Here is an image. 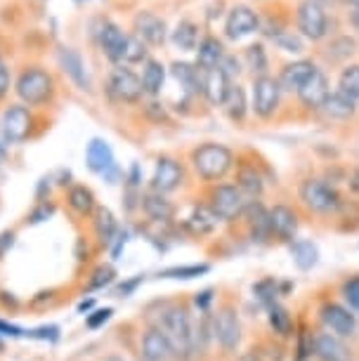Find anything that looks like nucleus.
<instances>
[{"instance_id":"9b49d317","label":"nucleus","mask_w":359,"mask_h":361,"mask_svg":"<svg viewBox=\"0 0 359 361\" xmlns=\"http://www.w3.org/2000/svg\"><path fill=\"white\" fill-rule=\"evenodd\" d=\"M281 99V85L272 76H258L253 80V114L258 118H272L279 109Z\"/></svg>"},{"instance_id":"680f3d73","label":"nucleus","mask_w":359,"mask_h":361,"mask_svg":"<svg viewBox=\"0 0 359 361\" xmlns=\"http://www.w3.org/2000/svg\"><path fill=\"white\" fill-rule=\"evenodd\" d=\"M104 361H126V359L118 357V354H109V357H104Z\"/></svg>"},{"instance_id":"6e6552de","label":"nucleus","mask_w":359,"mask_h":361,"mask_svg":"<svg viewBox=\"0 0 359 361\" xmlns=\"http://www.w3.org/2000/svg\"><path fill=\"white\" fill-rule=\"evenodd\" d=\"M92 36L97 40V47L102 50V54H104L114 66L123 64L128 33L121 29L118 24H114L111 19H99L92 29Z\"/></svg>"},{"instance_id":"a211bd4d","label":"nucleus","mask_w":359,"mask_h":361,"mask_svg":"<svg viewBox=\"0 0 359 361\" xmlns=\"http://www.w3.org/2000/svg\"><path fill=\"white\" fill-rule=\"evenodd\" d=\"M269 234L272 238L281 243H293L296 241V234H298V215L293 208L279 206L269 208Z\"/></svg>"},{"instance_id":"2eb2a0df","label":"nucleus","mask_w":359,"mask_h":361,"mask_svg":"<svg viewBox=\"0 0 359 361\" xmlns=\"http://www.w3.org/2000/svg\"><path fill=\"white\" fill-rule=\"evenodd\" d=\"M133 31H135V36H138L140 40H145V43L152 45V47L164 45L166 38H168L166 22L159 15L149 12V10H142V12H138V15H135V19H133Z\"/></svg>"},{"instance_id":"20e7f679","label":"nucleus","mask_w":359,"mask_h":361,"mask_svg":"<svg viewBox=\"0 0 359 361\" xmlns=\"http://www.w3.org/2000/svg\"><path fill=\"white\" fill-rule=\"evenodd\" d=\"M36 109L22 104V102H15V104H8L3 109V116H0V130H3V137L12 142V145H19V142H26L36 135Z\"/></svg>"},{"instance_id":"13d9d810","label":"nucleus","mask_w":359,"mask_h":361,"mask_svg":"<svg viewBox=\"0 0 359 361\" xmlns=\"http://www.w3.org/2000/svg\"><path fill=\"white\" fill-rule=\"evenodd\" d=\"M236 361H262V357L255 350H248V352H243Z\"/></svg>"},{"instance_id":"8fccbe9b","label":"nucleus","mask_w":359,"mask_h":361,"mask_svg":"<svg viewBox=\"0 0 359 361\" xmlns=\"http://www.w3.org/2000/svg\"><path fill=\"white\" fill-rule=\"evenodd\" d=\"M26 336L31 338H40V340H57L59 338V329L57 326H43V329H36V331H29Z\"/></svg>"},{"instance_id":"72a5a7b5","label":"nucleus","mask_w":359,"mask_h":361,"mask_svg":"<svg viewBox=\"0 0 359 361\" xmlns=\"http://www.w3.org/2000/svg\"><path fill=\"white\" fill-rule=\"evenodd\" d=\"M171 73L189 94L201 92V69H199V66L187 64V62H175L171 66Z\"/></svg>"},{"instance_id":"69168bd1","label":"nucleus","mask_w":359,"mask_h":361,"mask_svg":"<svg viewBox=\"0 0 359 361\" xmlns=\"http://www.w3.org/2000/svg\"><path fill=\"white\" fill-rule=\"evenodd\" d=\"M3 347H5V345H3V340H0V352H3Z\"/></svg>"},{"instance_id":"473e14b6","label":"nucleus","mask_w":359,"mask_h":361,"mask_svg":"<svg viewBox=\"0 0 359 361\" xmlns=\"http://www.w3.org/2000/svg\"><path fill=\"white\" fill-rule=\"evenodd\" d=\"M322 111L329 116V118H336V121H345L355 114V99H350L348 94H343L341 90L331 92L327 102H324Z\"/></svg>"},{"instance_id":"f257e3e1","label":"nucleus","mask_w":359,"mask_h":361,"mask_svg":"<svg viewBox=\"0 0 359 361\" xmlns=\"http://www.w3.org/2000/svg\"><path fill=\"white\" fill-rule=\"evenodd\" d=\"M12 90L19 102L31 109H45L57 99V80L43 64H26L17 73Z\"/></svg>"},{"instance_id":"37998d69","label":"nucleus","mask_w":359,"mask_h":361,"mask_svg":"<svg viewBox=\"0 0 359 361\" xmlns=\"http://www.w3.org/2000/svg\"><path fill=\"white\" fill-rule=\"evenodd\" d=\"M253 293H255V298H258L267 310L272 307V305H276V295H279L274 279H265V281L255 283V286H253Z\"/></svg>"},{"instance_id":"f704fd0d","label":"nucleus","mask_w":359,"mask_h":361,"mask_svg":"<svg viewBox=\"0 0 359 361\" xmlns=\"http://www.w3.org/2000/svg\"><path fill=\"white\" fill-rule=\"evenodd\" d=\"M173 43L185 52H194L199 47L201 38H199V26H196L192 19H182V22L175 26L173 31Z\"/></svg>"},{"instance_id":"9d476101","label":"nucleus","mask_w":359,"mask_h":361,"mask_svg":"<svg viewBox=\"0 0 359 361\" xmlns=\"http://www.w3.org/2000/svg\"><path fill=\"white\" fill-rule=\"evenodd\" d=\"M85 163L92 173L102 175L107 182H111V185H116L118 182L121 170L116 166V159H114L111 147L107 145L104 140H99V137L90 140V145H87V149H85Z\"/></svg>"},{"instance_id":"c85d7f7f","label":"nucleus","mask_w":359,"mask_h":361,"mask_svg":"<svg viewBox=\"0 0 359 361\" xmlns=\"http://www.w3.org/2000/svg\"><path fill=\"white\" fill-rule=\"evenodd\" d=\"M140 80H142V90H145L147 97H159L166 83V66L161 64L159 59H147Z\"/></svg>"},{"instance_id":"58836bf2","label":"nucleus","mask_w":359,"mask_h":361,"mask_svg":"<svg viewBox=\"0 0 359 361\" xmlns=\"http://www.w3.org/2000/svg\"><path fill=\"white\" fill-rule=\"evenodd\" d=\"M147 43L140 40L135 33L128 36V43H126V54H123V64H142L147 62Z\"/></svg>"},{"instance_id":"bf43d9fd","label":"nucleus","mask_w":359,"mask_h":361,"mask_svg":"<svg viewBox=\"0 0 359 361\" xmlns=\"http://www.w3.org/2000/svg\"><path fill=\"white\" fill-rule=\"evenodd\" d=\"M350 22H352V26H357V29H359V5H355V8H352V12H350Z\"/></svg>"},{"instance_id":"aec40b11","label":"nucleus","mask_w":359,"mask_h":361,"mask_svg":"<svg viewBox=\"0 0 359 361\" xmlns=\"http://www.w3.org/2000/svg\"><path fill=\"white\" fill-rule=\"evenodd\" d=\"M312 354L320 361H350V350L343 338L329 331H320L312 336Z\"/></svg>"},{"instance_id":"6ab92c4d","label":"nucleus","mask_w":359,"mask_h":361,"mask_svg":"<svg viewBox=\"0 0 359 361\" xmlns=\"http://www.w3.org/2000/svg\"><path fill=\"white\" fill-rule=\"evenodd\" d=\"M258 26H260V19L253 10L246 8V5H236V8L229 10V15H227L225 33H227V38L241 40V38H246L250 33L258 31Z\"/></svg>"},{"instance_id":"7ed1b4c3","label":"nucleus","mask_w":359,"mask_h":361,"mask_svg":"<svg viewBox=\"0 0 359 361\" xmlns=\"http://www.w3.org/2000/svg\"><path fill=\"white\" fill-rule=\"evenodd\" d=\"M192 168L203 182H220L234 168V154L225 145L206 142L192 152Z\"/></svg>"},{"instance_id":"393cba45","label":"nucleus","mask_w":359,"mask_h":361,"mask_svg":"<svg viewBox=\"0 0 359 361\" xmlns=\"http://www.w3.org/2000/svg\"><path fill=\"white\" fill-rule=\"evenodd\" d=\"M140 208L152 222H171L175 217V206L166 199V194L159 192H147L140 199Z\"/></svg>"},{"instance_id":"412c9836","label":"nucleus","mask_w":359,"mask_h":361,"mask_svg":"<svg viewBox=\"0 0 359 361\" xmlns=\"http://www.w3.org/2000/svg\"><path fill=\"white\" fill-rule=\"evenodd\" d=\"M229 87H232V78H229L227 73L220 69V66H218V69L201 71V92L213 106L225 104Z\"/></svg>"},{"instance_id":"864d4df0","label":"nucleus","mask_w":359,"mask_h":361,"mask_svg":"<svg viewBox=\"0 0 359 361\" xmlns=\"http://www.w3.org/2000/svg\"><path fill=\"white\" fill-rule=\"evenodd\" d=\"M147 116H157V121L161 123V121H168V114L164 104H159V102H149L147 104Z\"/></svg>"},{"instance_id":"c756f323","label":"nucleus","mask_w":359,"mask_h":361,"mask_svg":"<svg viewBox=\"0 0 359 361\" xmlns=\"http://www.w3.org/2000/svg\"><path fill=\"white\" fill-rule=\"evenodd\" d=\"M92 227H95V234H97L102 246H111L114 238L118 236V222H116V217H114L111 210L104 208V206H97V210H95Z\"/></svg>"},{"instance_id":"4d7b16f0","label":"nucleus","mask_w":359,"mask_h":361,"mask_svg":"<svg viewBox=\"0 0 359 361\" xmlns=\"http://www.w3.org/2000/svg\"><path fill=\"white\" fill-rule=\"evenodd\" d=\"M140 283H142V276H135L133 281H128V283H123V286H121V290H118V293H123V295H128V293L138 288Z\"/></svg>"},{"instance_id":"c03bdc74","label":"nucleus","mask_w":359,"mask_h":361,"mask_svg":"<svg viewBox=\"0 0 359 361\" xmlns=\"http://www.w3.org/2000/svg\"><path fill=\"white\" fill-rule=\"evenodd\" d=\"M343 298L352 312H359V276H352L343 283Z\"/></svg>"},{"instance_id":"49530a36","label":"nucleus","mask_w":359,"mask_h":361,"mask_svg":"<svg viewBox=\"0 0 359 361\" xmlns=\"http://www.w3.org/2000/svg\"><path fill=\"white\" fill-rule=\"evenodd\" d=\"M111 314H114V310H109V307H107V310H95L92 314H87V317H85V326H87L90 331H97V329H102V326H104L107 322H109Z\"/></svg>"},{"instance_id":"f8f14e48","label":"nucleus","mask_w":359,"mask_h":361,"mask_svg":"<svg viewBox=\"0 0 359 361\" xmlns=\"http://www.w3.org/2000/svg\"><path fill=\"white\" fill-rule=\"evenodd\" d=\"M298 29L305 38L310 40H322L329 31V17L324 12V5H320L317 0H303L298 5Z\"/></svg>"},{"instance_id":"a19ab883","label":"nucleus","mask_w":359,"mask_h":361,"mask_svg":"<svg viewBox=\"0 0 359 361\" xmlns=\"http://www.w3.org/2000/svg\"><path fill=\"white\" fill-rule=\"evenodd\" d=\"M114 279H116V271H114L111 264H99V267L90 274V279H87V290L107 288V286L114 283Z\"/></svg>"},{"instance_id":"5701e85b","label":"nucleus","mask_w":359,"mask_h":361,"mask_svg":"<svg viewBox=\"0 0 359 361\" xmlns=\"http://www.w3.org/2000/svg\"><path fill=\"white\" fill-rule=\"evenodd\" d=\"M329 94H331L329 80L320 69H317L312 76L305 80V85L300 87V90H298V99H300L308 109H315L317 111V109L324 106V102H327Z\"/></svg>"},{"instance_id":"f3484780","label":"nucleus","mask_w":359,"mask_h":361,"mask_svg":"<svg viewBox=\"0 0 359 361\" xmlns=\"http://www.w3.org/2000/svg\"><path fill=\"white\" fill-rule=\"evenodd\" d=\"M57 62L62 66V71L71 78V83L83 92H92L90 76L85 71V62L80 57V52L76 47H59L57 50Z\"/></svg>"},{"instance_id":"f03ea898","label":"nucleus","mask_w":359,"mask_h":361,"mask_svg":"<svg viewBox=\"0 0 359 361\" xmlns=\"http://www.w3.org/2000/svg\"><path fill=\"white\" fill-rule=\"evenodd\" d=\"M159 326L164 329L166 338L171 340L173 354L182 361H189L194 357V322L189 317V310L185 305H171L166 307Z\"/></svg>"},{"instance_id":"a18cd8bd","label":"nucleus","mask_w":359,"mask_h":361,"mask_svg":"<svg viewBox=\"0 0 359 361\" xmlns=\"http://www.w3.org/2000/svg\"><path fill=\"white\" fill-rule=\"evenodd\" d=\"M12 83H15V80H12V69H10L8 59H5L3 50H0V102H3L10 94Z\"/></svg>"},{"instance_id":"b1692460","label":"nucleus","mask_w":359,"mask_h":361,"mask_svg":"<svg viewBox=\"0 0 359 361\" xmlns=\"http://www.w3.org/2000/svg\"><path fill=\"white\" fill-rule=\"evenodd\" d=\"M243 215H246V220H248L250 241L265 243L267 238H272V234H269V210L262 206L260 201H250Z\"/></svg>"},{"instance_id":"0eeeda50","label":"nucleus","mask_w":359,"mask_h":361,"mask_svg":"<svg viewBox=\"0 0 359 361\" xmlns=\"http://www.w3.org/2000/svg\"><path fill=\"white\" fill-rule=\"evenodd\" d=\"M300 201L308 206L312 213L320 215H331L343 206L341 194L336 192V187H331L329 182L310 177L300 185Z\"/></svg>"},{"instance_id":"c9c22d12","label":"nucleus","mask_w":359,"mask_h":361,"mask_svg":"<svg viewBox=\"0 0 359 361\" xmlns=\"http://www.w3.org/2000/svg\"><path fill=\"white\" fill-rule=\"evenodd\" d=\"M267 319H269V326H272V331L276 336L281 338H288L293 336V319H291L288 310L281 307V305H272V307L267 310Z\"/></svg>"},{"instance_id":"7c9ffc66","label":"nucleus","mask_w":359,"mask_h":361,"mask_svg":"<svg viewBox=\"0 0 359 361\" xmlns=\"http://www.w3.org/2000/svg\"><path fill=\"white\" fill-rule=\"evenodd\" d=\"M288 250H291V257H293L296 267L303 271L312 269L315 264L320 262V248H317L312 241H308V238H296L293 243H288Z\"/></svg>"},{"instance_id":"dca6fc26","label":"nucleus","mask_w":359,"mask_h":361,"mask_svg":"<svg viewBox=\"0 0 359 361\" xmlns=\"http://www.w3.org/2000/svg\"><path fill=\"white\" fill-rule=\"evenodd\" d=\"M140 354H142V361H171L175 357L171 340L166 338V333L159 324L149 326V329L142 333Z\"/></svg>"},{"instance_id":"1a4fd4ad","label":"nucleus","mask_w":359,"mask_h":361,"mask_svg":"<svg viewBox=\"0 0 359 361\" xmlns=\"http://www.w3.org/2000/svg\"><path fill=\"white\" fill-rule=\"evenodd\" d=\"M213 338L225 354L236 352V347L241 343V322L232 305L220 307L218 314L213 317Z\"/></svg>"},{"instance_id":"de8ad7c7","label":"nucleus","mask_w":359,"mask_h":361,"mask_svg":"<svg viewBox=\"0 0 359 361\" xmlns=\"http://www.w3.org/2000/svg\"><path fill=\"white\" fill-rule=\"evenodd\" d=\"M52 213H55V206H52V203L38 201V206L29 213V222H31V224H38V222L47 220V217H50Z\"/></svg>"},{"instance_id":"bb28decb","label":"nucleus","mask_w":359,"mask_h":361,"mask_svg":"<svg viewBox=\"0 0 359 361\" xmlns=\"http://www.w3.org/2000/svg\"><path fill=\"white\" fill-rule=\"evenodd\" d=\"M225 59V47L215 36H206L201 38L199 47H196V66L201 71H208V69H218Z\"/></svg>"},{"instance_id":"a878e982","label":"nucleus","mask_w":359,"mask_h":361,"mask_svg":"<svg viewBox=\"0 0 359 361\" xmlns=\"http://www.w3.org/2000/svg\"><path fill=\"white\" fill-rule=\"evenodd\" d=\"M317 71V66L312 62H308V59H298V62H291L281 69L279 73V85L281 90H300V87L305 85V80H308L312 73Z\"/></svg>"},{"instance_id":"e433bc0d","label":"nucleus","mask_w":359,"mask_h":361,"mask_svg":"<svg viewBox=\"0 0 359 361\" xmlns=\"http://www.w3.org/2000/svg\"><path fill=\"white\" fill-rule=\"evenodd\" d=\"M225 111L227 116L232 121H243V116H246V92H243V87L241 85H234L229 87V92H227V99H225Z\"/></svg>"},{"instance_id":"4c0bfd02","label":"nucleus","mask_w":359,"mask_h":361,"mask_svg":"<svg viewBox=\"0 0 359 361\" xmlns=\"http://www.w3.org/2000/svg\"><path fill=\"white\" fill-rule=\"evenodd\" d=\"M338 90L348 94L350 99H359V64L345 66L341 78H338Z\"/></svg>"},{"instance_id":"4468645a","label":"nucleus","mask_w":359,"mask_h":361,"mask_svg":"<svg viewBox=\"0 0 359 361\" xmlns=\"http://www.w3.org/2000/svg\"><path fill=\"white\" fill-rule=\"evenodd\" d=\"M182 182H185V168H182V163L171 159V156H161L152 175V192L171 194L175 189H180Z\"/></svg>"},{"instance_id":"5fc2aeb1","label":"nucleus","mask_w":359,"mask_h":361,"mask_svg":"<svg viewBox=\"0 0 359 361\" xmlns=\"http://www.w3.org/2000/svg\"><path fill=\"white\" fill-rule=\"evenodd\" d=\"M12 243H15V231H5V234H0V255L8 253V248H12Z\"/></svg>"},{"instance_id":"79ce46f5","label":"nucleus","mask_w":359,"mask_h":361,"mask_svg":"<svg viewBox=\"0 0 359 361\" xmlns=\"http://www.w3.org/2000/svg\"><path fill=\"white\" fill-rule=\"evenodd\" d=\"M208 264H182V267H171L166 271H161L164 279H194L201 274H208Z\"/></svg>"},{"instance_id":"2f4dec72","label":"nucleus","mask_w":359,"mask_h":361,"mask_svg":"<svg viewBox=\"0 0 359 361\" xmlns=\"http://www.w3.org/2000/svg\"><path fill=\"white\" fill-rule=\"evenodd\" d=\"M236 187H239L250 201H255L262 194V187L265 185H262V177H260L258 170H255V166L243 163V166L239 168V173H236Z\"/></svg>"},{"instance_id":"09e8293b","label":"nucleus","mask_w":359,"mask_h":361,"mask_svg":"<svg viewBox=\"0 0 359 361\" xmlns=\"http://www.w3.org/2000/svg\"><path fill=\"white\" fill-rule=\"evenodd\" d=\"M276 43H279L286 52H300L303 50L300 40H298L296 36H291V33H279V36H276Z\"/></svg>"},{"instance_id":"052dcab7","label":"nucleus","mask_w":359,"mask_h":361,"mask_svg":"<svg viewBox=\"0 0 359 361\" xmlns=\"http://www.w3.org/2000/svg\"><path fill=\"white\" fill-rule=\"evenodd\" d=\"M90 307H92V300H87V302H80L78 305V312H87Z\"/></svg>"},{"instance_id":"ea45409f","label":"nucleus","mask_w":359,"mask_h":361,"mask_svg":"<svg viewBox=\"0 0 359 361\" xmlns=\"http://www.w3.org/2000/svg\"><path fill=\"white\" fill-rule=\"evenodd\" d=\"M246 62H248V69L258 76H267V54H265V47L260 43L246 47Z\"/></svg>"},{"instance_id":"ddd939ff","label":"nucleus","mask_w":359,"mask_h":361,"mask_svg":"<svg viewBox=\"0 0 359 361\" xmlns=\"http://www.w3.org/2000/svg\"><path fill=\"white\" fill-rule=\"evenodd\" d=\"M320 319H322L324 329L338 338H350V336H355V331H357V317L352 314V310L345 307V305L324 302L320 307Z\"/></svg>"},{"instance_id":"39448f33","label":"nucleus","mask_w":359,"mask_h":361,"mask_svg":"<svg viewBox=\"0 0 359 361\" xmlns=\"http://www.w3.org/2000/svg\"><path fill=\"white\" fill-rule=\"evenodd\" d=\"M104 90L109 94V99L116 102V104H138L145 97L140 76L133 69H128L126 64L114 66L109 71V76L104 80Z\"/></svg>"},{"instance_id":"4be33fe9","label":"nucleus","mask_w":359,"mask_h":361,"mask_svg":"<svg viewBox=\"0 0 359 361\" xmlns=\"http://www.w3.org/2000/svg\"><path fill=\"white\" fill-rule=\"evenodd\" d=\"M218 224H220V217L213 213L208 203H196V206L192 208V213L187 215L185 229L189 231V234L201 238V236H211L213 231L218 229Z\"/></svg>"},{"instance_id":"423d86ee","label":"nucleus","mask_w":359,"mask_h":361,"mask_svg":"<svg viewBox=\"0 0 359 361\" xmlns=\"http://www.w3.org/2000/svg\"><path fill=\"white\" fill-rule=\"evenodd\" d=\"M248 203L250 199L236 185H215L208 192V206L220 217V222H232L243 217Z\"/></svg>"},{"instance_id":"0e129e2a","label":"nucleus","mask_w":359,"mask_h":361,"mask_svg":"<svg viewBox=\"0 0 359 361\" xmlns=\"http://www.w3.org/2000/svg\"><path fill=\"white\" fill-rule=\"evenodd\" d=\"M317 3H320V5H322V3H334V0H317Z\"/></svg>"},{"instance_id":"e2e57ef3","label":"nucleus","mask_w":359,"mask_h":361,"mask_svg":"<svg viewBox=\"0 0 359 361\" xmlns=\"http://www.w3.org/2000/svg\"><path fill=\"white\" fill-rule=\"evenodd\" d=\"M345 3H352V5H359V0H345Z\"/></svg>"},{"instance_id":"603ef678","label":"nucleus","mask_w":359,"mask_h":361,"mask_svg":"<svg viewBox=\"0 0 359 361\" xmlns=\"http://www.w3.org/2000/svg\"><path fill=\"white\" fill-rule=\"evenodd\" d=\"M0 336H10V338H22V336H26V331H24V329H19V326H15V324H10V322H3V319H0Z\"/></svg>"},{"instance_id":"6e6d98bb","label":"nucleus","mask_w":359,"mask_h":361,"mask_svg":"<svg viewBox=\"0 0 359 361\" xmlns=\"http://www.w3.org/2000/svg\"><path fill=\"white\" fill-rule=\"evenodd\" d=\"M348 187H350V192H352V194H357V196H359V168H355V170L350 173Z\"/></svg>"},{"instance_id":"cd10ccee","label":"nucleus","mask_w":359,"mask_h":361,"mask_svg":"<svg viewBox=\"0 0 359 361\" xmlns=\"http://www.w3.org/2000/svg\"><path fill=\"white\" fill-rule=\"evenodd\" d=\"M66 206H69L78 217H90L97 210V201L90 187L85 185H71L66 192Z\"/></svg>"},{"instance_id":"3c124183","label":"nucleus","mask_w":359,"mask_h":361,"mask_svg":"<svg viewBox=\"0 0 359 361\" xmlns=\"http://www.w3.org/2000/svg\"><path fill=\"white\" fill-rule=\"evenodd\" d=\"M211 302H213V290L211 288H206V290H201V293H196V295H194V305L201 312L211 310Z\"/></svg>"}]
</instances>
